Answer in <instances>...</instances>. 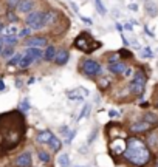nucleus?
Returning <instances> with one entry per match:
<instances>
[{
	"instance_id": "obj_1",
	"label": "nucleus",
	"mask_w": 158,
	"mask_h": 167,
	"mask_svg": "<svg viewBox=\"0 0 158 167\" xmlns=\"http://www.w3.org/2000/svg\"><path fill=\"white\" fill-rule=\"evenodd\" d=\"M122 156L130 164L136 167H143L151 161V150L146 146V142L141 141L140 138H129L126 141Z\"/></svg>"
},
{
	"instance_id": "obj_2",
	"label": "nucleus",
	"mask_w": 158,
	"mask_h": 167,
	"mask_svg": "<svg viewBox=\"0 0 158 167\" xmlns=\"http://www.w3.org/2000/svg\"><path fill=\"white\" fill-rule=\"evenodd\" d=\"M75 46L78 50H81L82 53H91L101 46V42H95V39L88 33H81L75 39Z\"/></svg>"
},
{
	"instance_id": "obj_3",
	"label": "nucleus",
	"mask_w": 158,
	"mask_h": 167,
	"mask_svg": "<svg viewBox=\"0 0 158 167\" xmlns=\"http://www.w3.org/2000/svg\"><path fill=\"white\" fill-rule=\"evenodd\" d=\"M146 82H147V76L143 70H136L133 73V78L129 84V90L132 94H136V96H141L144 93V88H146Z\"/></svg>"
},
{
	"instance_id": "obj_4",
	"label": "nucleus",
	"mask_w": 158,
	"mask_h": 167,
	"mask_svg": "<svg viewBox=\"0 0 158 167\" xmlns=\"http://www.w3.org/2000/svg\"><path fill=\"white\" fill-rule=\"evenodd\" d=\"M102 71V67L98 60L95 59H85L81 62V73L87 78H96Z\"/></svg>"
},
{
	"instance_id": "obj_5",
	"label": "nucleus",
	"mask_w": 158,
	"mask_h": 167,
	"mask_svg": "<svg viewBox=\"0 0 158 167\" xmlns=\"http://www.w3.org/2000/svg\"><path fill=\"white\" fill-rule=\"evenodd\" d=\"M25 23L31 31H40L45 28V20H43V11H31L25 17Z\"/></svg>"
},
{
	"instance_id": "obj_6",
	"label": "nucleus",
	"mask_w": 158,
	"mask_h": 167,
	"mask_svg": "<svg viewBox=\"0 0 158 167\" xmlns=\"http://www.w3.org/2000/svg\"><path fill=\"white\" fill-rule=\"evenodd\" d=\"M48 45V39L45 36H30L27 39H23V46H36V48H42Z\"/></svg>"
},
{
	"instance_id": "obj_7",
	"label": "nucleus",
	"mask_w": 158,
	"mask_h": 167,
	"mask_svg": "<svg viewBox=\"0 0 158 167\" xmlns=\"http://www.w3.org/2000/svg\"><path fill=\"white\" fill-rule=\"evenodd\" d=\"M31 164H33V158H31L30 152H22L14 160V166L16 167H31Z\"/></svg>"
},
{
	"instance_id": "obj_8",
	"label": "nucleus",
	"mask_w": 158,
	"mask_h": 167,
	"mask_svg": "<svg viewBox=\"0 0 158 167\" xmlns=\"http://www.w3.org/2000/svg\"><path fill=\"white\" fill-rule=\"evenodd\" d=\"M43 20H45V26H53L59 22V12L54 9L43 11Z\"/></svg>"
},
{
	"instance_id": "obj_9",
	"label": "nucleus",
	"mask_w": 158,
	"mask_h": 167,
	"mask_svg": "<svg viewBox=\"0 0 158 167\" xmlns=\"http://www.w3.org/2000/svg\"><path fill=\"white\" fill-rule=\"evenodd\" d=\"M68 59H70V53H68V50L61 48L59 51H56V56H54L53 62H54L57 67H62V65H65V64L68 62Z\"/></svg>"
},
{
	"instance_id": "obj_10",
	"label": "nucleus",
	"mask_w": 158,
	"mask_h": 167,
	"mask_svg": "<svg viewBox=\"0 0 158 167\" xmlns=\"http://www.w3.org/2000/svg\"><path fill=\"white\" fill-rule=\"evenodd\" d=\"M34 6H36V0H20L19 3H17V12H20V14H28V12H31L33 9H34Z\"/></svg>"
},
{
	"instance_id": "obj_11",
	"label": "nucleus",
	"mask_w": 158,
	"mask_h": 167,
	"mask_svg": "<svg viewBox=\"0 0 158 167\" xmlns=\"http://www.w3.org/2000/svg\"><path fill=\"white\" fill-rule=\"evenodd\" d=\"M25 56H30L34 59V62H39L40 59L43 57V50L42 48H36V46H27L23 51Z\"/></svg>"
},
{
	"instance_id": "obj_12",
	"label": "nucleus",
	"mask_w": 158,
	"mask_h": 167,
	"mask_svg": "<svg viewBox=\"0 0 158 167\" xmlns=\"http://www.w3.org/2000/svg\"><path fill=\"white\" fill-rule=\"evenodd\" d=\"M149 128H151V124L146 122L144 119H143V121H136V122H133L132 127H130V130H132L133 133H144V131H147Z\"/></svg>"
},
{
	"instance_id": "obj_13",
	"label": "nucleus",
	"mask_w": 158,
	"mask_h": 167,
	"mask_svg": "<svg viewBox=\"0 0 158 167\" xmlns=\"http://www.w3.org/2000/svg\"><path fill=\"white\" fill-rule=\"evenodd\" d=\"M107 68H109V71L113 73V74H122L124 70H126V65H124V62L115 60V62H109Z\"/></svg>"
},
{
	"instance_id": "obj_14",
	"label": "nucleus",
	"mask_w": 158,
	"mask_h": 167,
	"mask_svg": "<svg viewBox=\"0 0 158 167\" xmlns=\"http://www.w3.org/2000/svg\"><path fill=\"white\" fill-rule=\"evenodd\" d=\"M56 46L54 45H47L45 46V50H43V60L45 62H53V59H54V56H56Z\"/></svg>"
},
{
	"instance_id": "obj_15",
	"label": "nucleus",
	"mask_w": 158,
	"mask_h": 167,
	"mask_svg": "<svg viewBox=\"0 0 158 167\" xmlns=\"http://www.w3.org/2000/svg\"><path fill=\"white\" fill-rule=\"evenodd\" d=\"M51 136H53V131H51V130H48V128H47V130H40V131H37V135H36V141L40 142V144H47Z\"/></svg>"
},
{
	"instance_id": "obj_16",
	"label": "nucleus",
	"mask_w": 158,
	"mask_h": 167,
	"mask_svg": "<svg viewBox=\"0 0 158 167\" xmlns=\"http://www.w3.org/2000/svg\"><path fill=\"white\" fill-rule=\"evenodd\" d=\"M47 144H48V147H50L53 152H59V150L62 149V141H61L57 136H54V135L50 138V141H48Z\"/></svg>"
},
{
	"instance_id": "obj_17",
	"label": "nucleus",
	"mask_w": 158,
	"mask_h": 167,
	"mask_svg": "<svg viewBox=\"0 0 158 167\" xmlns=\"http://www.w3.org/2000/svg\"><path fill=\"white\" fill-rule=\"evenodd\" d=\"M33 64H34V59H33V57L22 54V57H20V60H19V65H17V67H19V68H22V70H27V68H30Z\"/></svg>"
},
{
	"instance_id": "obj_18",
	"label": "nucleus",
	"mask_w": 158,
	"mask_h": 167,
	"mask_svg": "<svg viewBox=\"0 0 158 167\" xmlns=\"http://www.w3.org/2000/svg\"><path fill=\"white\" fill-rule=\"evenodd\" d=\"M14 53H16V46H11V45H3L2 53H0V57L6 60V59H9Z\"/></svg>"
},
{
	"instance_id": "obj_19",
	"label": "nucleus",
	"mask_w": 158,
	"mask_h": 167,
	"mask_svg": "<svg viewBox=\"0 0 158 167\" xmlns=\"http://www.w3.org/2000/svg\"><path fill=\"white\" fill-rule=\"evenodd\" d=\"M144 6H146V12H147L151 17H155V16H157L158 6L154 3V2H151V0H149V2H146V5H144Z\"/></svg>"
},
{
	"instance_id": "obj_20",
	"label": "nucleus",
	"mask_w": 158,
	"mask_h": 167,
	"mask_svg": "<svg viewBox=\"0 0 158 167\" xmlns=\"http://www.w3.org/2000/svg\"><path fill=\"white\" fill-rule=\"evenodd\" d=\"M20 57H22V54H20V53H14L9 59H6V65H8V67H16V65H19Z\"/></svg>"
},
{
	"instance_id": "obj_21",
	"label": "nucleus",
	"mask_w": 158,
	"mask_h": 167,
	"mask_svg": "<svg viewBox=\"0 0 158 167\" xmlns=\"http://www.w3.org/2000/svg\"><path fill=\"white\" fill-rule=\"evenodd\" d=\"M37 156H39V160L43 163V164H48L50 161H51V156H50V153L47 152V150H43V149H40L37 150Z\"/></svg>"
},
{
	"instance_id": "obj_22",
	"label": "nucleus",
	"mask_w": 158,
	"mask_h": 167,
	"mask_svg": "<svg viewBox=\"0 0 158 167\" xmlns=\"http://www.w3.org/2000/svg\"><path fill=\"white\" fill-rule=\"evenodd\" d=\"M19 37L17 36H3V45H11V46H16L19 43Z\"/></svg>"
},
{
	"instance_id": "obj_23",
	"label": "nucleus",
	"mask_w": 158,
	"mask_h": 167,
	"mask_svg": "<svg viewBox=\"0 0 158 167\" xmlns=\"http://www.w3.org/2000/svg\"><path fill=\"white\" fill-rule=\"evenodd\" d=\"M57 164H59V167H68L70 166V156H68L67 153L59 155V158H57Z\"/></svg>"
},
{
	"instance_id": "obj_24",
	"label": "nucleus",
	"mask_w": 158,
	"mask_h": 167,
	"mask_svg": "<svg viewBox=\"0 0 158 167\" xmlns=\"http://www.w3.org/2000/svg\"><path fill=\"white\" fill-rule=\"evenodd\" d=\"M30 36H31V28H20V30L17 31L19 41H20V39H27V37H30Z\"/></svg>"
},
{
	"instance_id": "obj_25",
	"label": "nucleus",
	"mask_w": 158,
	"mask_h": 167,
	"mask_svg": "<svg viewBox=\"0 0 158 167\" xmlns=\"http://www.w3.org/2000/svg\"><path fill=\"white\" fill-rule=\"evenodd\" d=\"M143 119H144L146 122H149L151 125H152V124H157V122H158L157 115H154V113H146V115L143 116Z\"/></svg>"
},
{
	"instance_id": "obj_26",
	"label": "nucleus",
	"mask_w": 158,
	"mask_h": 167,
	"mask_svg": "<svg viewBox=\"0 0 158 167\" xmlns=\"http://www.w3.org/2000/svg\"><path fill=\"white\" fill-rule=\"evenodd\" d=\"M6 19H8L11 23H17V22H19V17H17V16H16V12H14V11H11V9H8V11H6Z\"/></svg>"
},
{
	"instance_id": "obj_27",
	"label": "nucleus",
	"mask_w": 158,
	"mask_h": 167,
	"mask_svg": "<svg viewBox=\"0 0 158 167\" xmlns=\"http://www.w3.org/2000/svg\"><path fill=\"white\" fill-rule=\"evenodd\" d=\"M90 108H91V107H90V104H85V105L82 107V112H81V115H79V118H78L79 121L88 116V113H90Z\"/></svg>"
},
{
	"instance_id": "obj_28",
	"label": "nucleus",
	"mask_w": 158,
	"mask_h": 167,
	"mask_svg": "<svg viewBox=\"0 0 158 167\" xmlns=\"http://www.w3.org/2000/svg\"><path fill=\"white\" fill-rule=\"evenodd\" d=\"M5 31H6V36H17V28L14 26V25H11V26H8V28H5Z\"/></svg>"
},
{
	"instance_id": "obj_29",
	"label": "nucleus",
	"mask_w": 158,
	"mask_h": 167,
	"mask_svg": "<svg viewBox=\"0 0 158 167\" xmlns=\"http://www.w3.org/2000/svg\"><path fill=\"white\" fill-rule=\"evenodd\" d=\"M5 2H6V6H8V9L14 11V9L17 8V3H19L20 0H5Z\"/></svg>"
},
{
	"instance_id": "obj_30",
	"label": "nucleus",
	"mask_w": 158,
	"mask_h": 167,
	"mask_svg": "<svg viewBox=\"0 0 158 167\" xmlns=\"http://www.w3.org/2000/svg\"><path fill=\"white\" fill-rule=\"evenodd\" d=\"M30 110V104H28V99H23L22 102H20V112L22 113H25V112H28Z\"/></svg>"
},
{
	"instance_id": "obj_31",
	"label": "nucleus",
	"mask_w": 158,
	"mask_h": 167,
	"mask_svg": "<svg viewBox=\"0 0 158 167\" xmlns=\"http://www.w3.org/2000/svg\"><path fill=\"white\" fill-rule=\"evenodd\" d=\"M95 3H96V8L99 9V12H101V14H106V12H107V9L104 8V5L101 3V0H95Z\"/></svg>"
},
{
	"instance_id": "obj_32",
	"label": "nucleus",
	"mask_w": 158,
	"mask_h": 167,
	"mask_svg": "<svg viewBox=\"0 0 158 167\" xmlns=\"http://www.w3.org/2000/svg\"><path fill=\"white\" fill-rule=\"evenodd\" d=\"M96 135H98V128H95V130L91 131V135H90V138H88V144H91V142L95 141V138H96Z\"/></svg>"
},
{
	"instance_id": "obj_33",
	"label": "nucleus",
	"mask_w": 158,
	"mask_h": 167,
	"mask_svg": "<svg viewBox=\"0 0 158 167\" xmlns=\"http://www.w3.org/2000/svg\"><path fill=\"white\" fill-rule=\"evenodd\" d=\"M118 53H119L118 56H121V57H130V56H132V54H130L127 50H119Z\"/></svg>"
},
{
	"instance_id": "obj_34",
	"label": "nucleus",
	"mask_w": 158,
	"mask_h": 167,
	"mask_svg": "<svg viewBox=\"0 0 158 167\" xmlns=\"http://www.w3.org/2000/svg\"><path fill=\"white\" fill-rule=\"evenodd\" d=\"M143 56H144V57H152L154 54H152L151 48H144V50H143Z\"/></svg>"
},
{
	"instance_id": "obj_35",
	"label": "nucleus",
	"mask_w": 158,
	"mask_h": 167,
	"mask_svg": "<svg viewBox=\"0 0 158 167\" xmlns=\"http://www.w3.org/2000/svg\"><path fill=\"white\" fill-rule=\"evenodd\" d=\"M75 135H76V130H73V131H70V133L67 135V144H70V142H72V139L75 138Z\"/></svg>"
},
{
	"instance_id": "obj_36",
	"label": "nucleus",
	"mask_w": 158,
	"mask_h": 167,
	"mask_svg": "<svg viewBox=\"0 0 158 167\" xmlns=\"http://www.w3.org/2000/svg\"><path fill=\"white\" fill-rule=\"evenodd\" d=\"M68 98L73 99V101H82V99H84L82 96H79V94H72V93H68Z\"/></svg>"
},
{
	"instance_id": "obj_37",
	"label": "nucleus",
	"mask_w": 158,
	"mask_h": 167,
	"mask_svg": "<svg viewBox=\"0 0 158 167\" xmlns=\"http://www.w3.org/2000/svg\"><path fill=\"white\" fill-rule=\"evenodd\" d=\"M109 116H110V118H118L119 113L116 110H110V112H109Z\"/></svg>"
},
{
	"instance_id": "obj_38",
	"label": "nucleus",
	"mask_w": 158,
	"mask_h": 167,
	"mask_svg": "<svg viewBox=\"0 0 158 167\" xmlns=\"http://www.w3.org/2000/svg\"><path fill=\"white\" fill-rule=\"evenodd\" d=\"M61 133H62V135H68V133H70V130H68V127H67V125H64V127L61 128Z\"/></svg>"
},
{
	"instance_id": "obj_39",
	"label": "nucleus",
	"mask_w": 158,
	"mask_h": 167,
	"mask_svg": "<svg viewBox=\"0 0 158 167\" xmlns=\"http://www.w3.org/2000/svg\"><path fill=\"white\" fill-rule=\"evenodd\" d=\"M6 90V87H5V82H3V79L0 78V91H5Z\"/></svg>"
},
{
	"instance_id": "obj_40",
	"label": "nucleus",
	"mask_w": 158,
	"mask_h": 167,
	"mask_svg": "<svg viewBox=\"0 0 158 167\" xmlns=\"http://www.w3.org/2000/svg\"><path fill=\"white\" fill-rule=\"evenodd\" d=\"M5 28H6V26H5V23H3V22L0 20V34H2V33L5 31Z\"/></svg>"
},
{
	"instance_id": "obj_41",
	"label": "nucleus",
	"mask_w": 158,
	"mask_h": 167,
	"mask_svg": "<svg viewBox=\"0 0 158 167\" xmlns=\"http://www.w3.org/2000/svg\"><path fill=\"white\" fill-rule=\"evenodd\" d=\"M81 19H82V22H85V23L91 25V20H90V19H85V17H81Z\"/></svg>"
},
{
	"instance_id": "obj_42",
	"label": "nucleus",
	"mask_w": 158,
	"mask_h": 167,
	"mask_svg": "<svg viewBox=\"0 0 158 167\" xmlns=\"http://www.w3.org/2000/svg\"><path fill=\"white\" fill-rule=\"evenodd\" d=\"M2 48H3V37L0 36V53H2Z\"/></svg>"
},
{
	"instance_id": "obj_43",
	"label": "nucleus",
	"mask_w": 158,
	"mask_h": 167,
	"mask_svg": "<svg viewBox=\"0 0 158 167\" xmlns=\"http://www.w3.org/2000/svg\"><path fill=\"white\" fill-rule=\"evenodd\" d=\"M124 28H126V30H129V31H132V25H129V23H127Z\"/></svg>"
},
{
	"instance_id": "obj_44",
	"label": "nucleus",
	"mask_w": 158,
	"mask_h": 167,
	"mask_svg": "<svg viewBox=\"0 0 158 167\" xmlns=\"http://www.w3.org/2000/svg\"><path fill=\"white\" fill-rule=\"evenodd\" d=\"M116 28H118V31H122V26H121L119 23H116Z\"/></svg>"
},
{
	"instance_id": "obj_45",
	"label": "nucleus",
	"mask_w": 158,
	"mask_h": 167,
	"mask_svg": "<svg viewBox=\"0 0 158 167\" xmlns=\"http://www.w3.org/2000/svg\"><path fill=\"white\" fill-rule=\"evenodd\" d=\"M75 167H81V166H75Z\"/></svg>"
},
{
	"instance_id": "obj_46",
	"label": "nucleus",
	"mask_w": 158,
	"mask_h": 167,
	"mask_svg": "<svg viewBox=\"0 0 158 167\" xmlns=\"http://www.w3.org/2000/svg\"><path fill=\"white\" fill-rule=\"evenodd\" d=\"M155 167H158V163H157V166H155Z\"/></svg>"
},
{
	"instance_id": "obj_47",
	"label": "nucleus",
	"mask_w": 158,
	"mask_h": 167,
	"mask_svg": "<svg viewBox=\"0 0 158 167\" xmlns=\"http://www.w3.org/2000/svg\"><path fill=\"white\" fill-rule=\"evenodd\" d=\"M157 107H158V102H157Z\"/></svg>"
}]
</instances>
